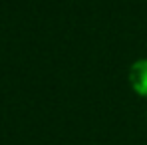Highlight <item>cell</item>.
I'll return each mask as SVG.
<instances>
[{
  "label": "cell",
  "mask_w": 147,
  "mask_h": 145,
  "mask_svg": "<svg viewBox=\"0 0 147 145\" xmlns=\"http://www.w3.org/2000/svg\"><path fill=\"white\" fill-rule=\"evenodd\" d=\"M129 84L137 96L147 97V60L133 62L129 68Z\"/></svg>",
  "instance_id": "cell-1"
}]
</instances>
